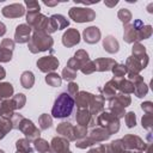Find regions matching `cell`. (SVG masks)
<instances>
[{
	"label": "cell",
	"instance_id": "cell-33",
	"mask_svg": "<svg viewBox=\"0 0 153 153\" xmlns=\"http://www.w3.org/2000/svg\"><path fill=\"white\" fill-rule=\"evenodd\" d=\"M13 86L10 82H0V100L8 99L13 96Z\"/></svg>",
	"mask_w": 153,
	"mask_h": 153
},
{
	"label": "cell",
	"instance_id": "cell-62",
	"mask_svg": "<svg viewBox=\"0 0 153 153\" xmlns=\"http://www.w3.org/2000/svg\"><path fill=\"white\" fill-rule=\"evenodd\" d=\"M68 153H72V152H71V151H69V152H68Z\"/></svg>",
	"mask_w": 153,
	"mask_h": 153
},
{
	"label": "cell",
	"instance_id": "cell-8",
	"mask_svg": "<svg viewBox=\"0 0 153 153\" xmlns=\"http://www.w3.org/2000/svg\"><path fill=\"white\" fill-rule=\"evenodd\" d=\"M124 149H133V151H141L143 152L146 149V142L137 135L128 134L122 139Z\"/></svg>",
	"mask_w": 153,
	"mask_h": 153
},
{
	"label": "cell",
	"instance_id": "cell-52",
	"mask_svg": "<svg viewBox=\"0 0 153 153\" xmlns=\"http://www.w3.org/2000/svg\"><path fill=\"white\" fill-rule=\"evenodd\" d=\"M0 47L4 48V49H7V50L13 51V49H14V41H12L10 38H4L2 42H1V44H0Z\"/></svg>",
	"mask_w": 153,
	"mask_h": 153
},
{
	"label": "cell",
	"instance_id": "cell-46",
	"mask_svg": "<svg viewBox=\"0 0 153 153\" xmlns=\"http://www.w3.org/2000/svg\"><path fill=\"white\" fill-rule=\"evenodd\" d=\"M110 145V148L112 149L114 153H122L124 151V146H123V142H122V139H117L115 141H112Z\"/></svg>",
	"mask_w": 153,
	"mask_h": 153
},
{
	"label": "cell",
	"instance_id": "cell-23",
	"mask_svg": "<svg viewBox=\"0 0 153 153\" xmlns=\"http://www.w3.org/2000/svg\"><path fill=\"white\" fill-rule=\"evenodd\" d=\"M14 110H16V105L12 100V97L8 99L0 100V117L11 120V117L14 114Z\"/></svg>",
	"mask_w": 153,
	"mask_h": 153
},
{
	"label": "cell",
	"instance_id": "cell-29",
	"mask_svg": "<svg viewBox=\"0 0 153 153\" xmlns=\"http://www.w3.org/2000/svg\"><path fill=\"white\" fill-rule=\"evenodd\" d=\"M109 112L112 114L115 117H117L118 120L124 117L126 115V111H124V108L115 99V98H111L109 100Z\"/></svg>",
	"mask_w": 153,
	"mask_h": 153
},
{
	"label": "cell",
	"instance_id": "cell-27",
	"mask_svg": "<svg viewBox=\"0 0 153 153\" xmlns=\"http://www.w3.org/2000/svg\"><path fill=\"white\" fill-rule=\"evenodd\" d=\"M123 39L127 43H130V44L137 42V30L133 26V24H126L124 25Z\"/></svg>",
	"mask_w": 153,
	"mask_h": 153
},
{
	"label": "cell",
	"instance_id": "cell-18",
	"mask_svg": "<svg viewBox=\"0 0 153 153\" xmlns=\"http://www.w3.org/2000/svg\"><path fill=\"white\" fill-rule=\"evenodd\" d=\"M133 26L137 30V42L142 41V39H147L152 36L153 29L151 25H143L141 19H135L134 23H131Z\"/></svg>",
	"mask_w": 153,
	"mask_h": 153
},
{
	"label": "cell",
	"instance_id": "cell-20",
	"mask_svg": "<svg viewBox=\"0 0 153 153\" xmlns=\"http://www.w3.org/2000/svg\"><path fill=\"white\" fill-rule=\"evenodd\" d=\"M126 68H127V74L128 76H131V75H137L142 69H145L142 62L133 56H129L126 61Z\"/></svg>",
	"mask_w": 153,
	"mask_h": 153
},
{
	"label": "cell",
	"instance_id": "cell-2",
	"mask_svg": "<svg viewBox=\"0 0 153 153\" xmlns=\"http://www.w3.org/2000/svg\"><path fill=\"white\" fill-rule=\"evenodd\" d=\"M11 121H12L13 129L20 130L29 141H33L41 136V129H38L32 121L25 118L23 115L14 112L13 116L11 117Z\"/></svg>",
	"mask_w": 153,
	"mask_h": 153
},
{
	"label": "cell",
	"instance_id": "cell-19",
	"mask_svg": "<svg viewBox=\"0 0 153 153\" xmlns=\"http://www.w3.org/2000/svg\"><path fill=\"white\" fill-rule=\"evenodd\" d=\"M94 94L86 92V91H80L75 94L74 97V103L76 105L78 109H88L92 99H93Z\"/></svg>",
	"mask_w": 153,
	"mask_h": 153
},
{
	"label": "cell",
	"instance_id": "cell-60",
	"mask_svg": "<svg viewBox=\"0 0 153 153\" xmlns=\"http://www.w3.org/2000/svg\"><path fill=\"white\" fill-rule=\"evenodd\" d=\"M0 153H5V151H2V149H0Z\"/></svg>",
	"mask_w": 153,
	"mask_h": 153
},
{
	"label": "cell",
	"instance_id": "cell-30",
	"mask_svg": "<svg viewBox=\"0 0 153 153\" xmlns=\"http://www.w3.org/2000/svg\"><path fill=\"white\" fill-rule=\"evenodd\" d=\"M99 92H100V96L103 97V99L105 100H110L111 98H114L116 96V90L111 82V80H109L103 87H99Z\"/></svg>",
	"mask_w": 153,
	"mask_h": 153
},
{
	"label": "cell",
	"instance_id": "cell-43",
	"mask_svg": "<svg viewBox=\"0 0 153 153\" xmlns=\"http://www.w3.org/2000/svg\"><path fill=\"white\" fill-rule=\"evenodd\" d=\"M75 141H76L75 146H76L78 148H87V147H91V146L94 145V142H93L88 136H84V137L78 139V140H75Z\"/></svg>",
	"mask_w": 153,
	"mask_h": 153
},
{
	"label": "cell",
	"instance_id": "cell-44",
	"mask_svg": "<svg viewBox=\"0 0 153 153\" xmlns=\"http://www.w3.org/2000/svg\"><path fill=\"white\" fill-rule=\"evenodd\" d=\"M12 100H13V103L16 105V110H17V109H22L25 105L26 98H25V96L23 93H18V94L12 97Z\"/></svg>",
	"mask_w": 153,
	"mask_h": 153
},
{
	"label": "cell",
	"instance_id": "cell-31",
	"mask_svg": "<svg viewBox=\"0 0 153 153\" xmlns=\"http://www.w3.org/2000/svg\"><path fill=\"white\" fill-rule=\"evenodd\" d=\"M20 84L23 87L25 88H31L35 84V76H33V73L30 72V71H25L22 73L20 75Z\"/></svg>",
	"mask_w": 153,
	"mask_h": 153
},
{
	"label": "cell",
	"instance_id": "cell-21",
	"mask_svg": "<svg viewBox=\"0 0 153 153\" xmlns=\"http://www.w3.org/2000/svg\"><path fill=\"white\" fill-rule=\"evenodd\" d=\"M131 56L140 60L143 65V67L146 68L148 65V55L146 53V47H143L141 43L136 42L133 43V48H131Z\"/></svg>",
	"mask_w": 153,
	"mask_h": 153
},
{
	"label": "cell",
	"instance_id": "cell-10",
	"mask_svg": "<svg viewBox=\"0 0 153 153\" xmlns=\"http://www.w3.org/2000/svg\"><path fill=\"white\" fill-rule=\"evenodd\" d=\"M128 80H130L134 85V94L137 97V98H142L147 94L148 92V86L145 84L143 81V78L137 74V75H131V76H128Z\"/></svg>",
	"mask_w": 153,
	"mask_h": 153
},
{
	"label": "cell",
	"instance_id": "cell-32",
	"mask_svg": "<svg viewBox=\"0 0 153 153\" xmlns=\"http://www.w3.org/2000/svg\"><path fill=\"white\" fill-rule=\"evenodd\" d=\"M16 147H17V152H22V153H32L33 152V147L31 146V142L26 137L17 140Z\"/></svg>",
	"mask_w": 153,
	"mask_h": 153
},
{
	"label": "cell",
	"instance_id": "cell-26",
	"mask_svg": "<svg viewBox=\"0 0 153 153\" xmlns=\"http://www.w3.org/2000/svg\"><path fill=\"white\" fill-rule=\"evenodd\" d=\"M104 102H105V100L103 99V97H102L100 94L94 96L93 99H92V102H91V104H90V106H88L90 114H91L92 116L99 115V114L104 110Z\"/></svg>",
	"mask_w": 153,
	"mask_h": 153
},
{
	"label": "cell",
	"instance_id": "cell-7",
	"mask_svg": "<svg viewBox=\"0 0 153 153\" xmlns=\"http://www.w3.org/2000/svg\"><path fill=\"white\" fill-rule=\"evenodd\" d=\"M60 62L57 57L54 55H48V56H42L37 60V67L41 72L43 73H51L59 67Z\"/></svg>",
	"mask_w": 153,
	"mask_h": 153
},
{
	"label": "cell",
	"instance_id": "cell-4",
	"mask_svg": "<svg viewBox=\"0 0 153 153\" xmlns=\"http://www.w3.org/2000/svg\"><path fill=\"white\" fill-rule=\"evenodd\" d=\"M26 24L33 29L35 32H44L50 35L49 31V18L39 12H27Z\"/></svg>",
	"mask_w": 153,
	"mask_h": 153
},
{
	"label": "cell",
	"instance_id": "cell-12",
	"mask_svg": "<svg viewBox=\"0 0 153 153\" xmlns=\"http://www.w3.org/2000/svg\"><path fill=\"white\" fill-rule=\"evenodd\" d=\"M31 27L27 24H19L16 27V32H14V43H29L30 38H31Z\"/></svg>",
	"mask_w": 153,
	"mask_h": 153
},
{
	"label": "cell",
	"instance_id": "cell-6",
	"mask_svg": "<svg viewBox=\"0 0 153 153\" xmlns=\"http://www.w3.org/2000/svg\"><path fill=\"white\" fill-rule=\"evenodd\" d=\"M68 16L76 23H86L96 19V12L90 7H71Z\"/></svg>",
	"mask_w": 153,
	"mask_h": 153
},
{
	"label": "cell",
	"instance_id": "cell-40",
	"mask_svg": "<svg viewBox=\"0 0 153 153\" xmlns=\"http://www.w3.org/2000/svg\"><path fill=\"white\" fill-rule=\"evenodd\" d=\"M112 73H114V78H123L126 74H127V68L124 65H120V63H116L114 67H112Z\"/></svg>",
	"mask_w": 153,
	"mask_h": 153
},
{
	"label": "cell",
	"instance_id": "cell-58",
	"mask_svg": "<svg viewBox=\"0 0 153 153\" xmlns=\"http://www.w3.org/2000/svg\"><path fill=\"white\" fill-rule=\"evenodd\" d=\"M5 76H6V71L4 69V67H1V66H0V80H1V79H4Z\"/></svg>",
	"mask_w": 153,
	"mask_h": 153
},
{
	"label": "cell",
	"instance_id": "cell-16",
	"mask_svg": "<svg viewBox=\"0 0 153 153\" xmlns=\"http://www.w3.org/2000/svg\"><path fill=\"white\" fill-rule=\"evenodd\" d=\"M80 42V33L76 29L71 27L67 29V31L62 35V44L67 48L74 47Z\"/></svg>",
	"mask_w": 153,
	"mask_h": 153
},
{
	"label": "cell",
	"instance_id": "cell-54",
	"mask_svg": "<svg viewBox=\"0 0 153 153\" xmlns=\"http://www.w3.org/2000/svg\"><path fill=\"white\" fill-rule=\"evenodd\" d=\"M5 33H6V25H5L4 23L0 22V37L4 36Z\"/></svg>",
	"mask_w": 153,
	"mask_h": 153
},
{
	"label": "cell",
	"instance_id": "cell-3",
	"mask_svg": "<svg viewBox=\"0 0 153 153\" xmlns=\"http://www.w3.org/2000/svg\"><path fill=\"white\" fill-rule=\"evenodd\" d=\"M54 44V39L50 35L44 32H33L29 41V50L32 54H37L41 51H45L51 49Z\"/></svg>",
	"mask_w": 153,
	"mask_h": 153
},
{
	"label": "cell",
	"instance_id": "cell-57",
	"mask_svg": "<svg viewBox=\"0 0 153 153\" xmlns=\"http://www.w3.org/2000/svg\"><path fill=\"white\" fill-rule=\"evenodd\" d=\"M43 4H44L45 6H55V5H57L59 2H57V1H43Z\"/></svg>",
	"mask_w": 153,
	"mask_h": 153
},
{
	"label": "cell",
	"instance_id": "cell-13",
	"mask_svg": "<svg viewBox=\"0 0 153 153\" xmlns=\"http://www.w3.org/2000/svg\"><path fill=\"white\" fill-rule=\"evenodd\" d=\"M50 145V153H68L69 152V141L62 136L53 137Z\"/></svg>",
	"mask_w": 153,
	"mask_h": 153
},
{
	"label": "cell",
	"instance_id": "cell-36",
	"mask_svg": "<svg viewBox=\"0 0 153 153\" xmlns=\"http://www.w3.org/2000/svg\"><path fill=\"white\" fill-rule=\"evenodd\" d=\"M45 82L49 85V86H53V87H57V86H61V82H62V78L57 74V73H48L47 76H45Z\"/></svg>",
	"mask_w": 153,
	"mask_h": 153
},
{
	"label": "cell",
	"instance_id": "cell-38",
	"mask_svg": "<svg viewBox=\"0 0 153 153\" xmlns=\"http://www.w3.org/2000/svg\"><path fill=\"white\" fill-rule=\"evenodd\" d=\"M117 17L126 25V24H129V22L131 20V12L128 8H121L117 13Z\"/></svg>",
	"mask_w": 153,
	"mask_h": 153
},
{
	"label": "cell",
	"instance_id": "cell-47",
	"mask_svg": "<svg viewBox=\"0 0 153 153\" xmlns=\"http://www.w3.org/2000/svg\"><path fill=\"white\" fill-rule=\"evenodd\" d=\"M75 76H76V72H74V71H72V69H69V68H67V67L63 68V71H62V76H61L63 80L71 82L72 80L75 79Z\"/></svg>",
	"mask_w": 153,
	"mask_h": 153
},
{
	"label": "cell",
	"instance_id": "cell-17",
	"mask_svg": "<svg viewBox=\"0 0 153 153\" xmlns=\"http://www.w3.org/2000/svg\"><path fill=\"white\" fill-rule=\"evenodd\" d=\"M56 133L60 134L62 137L67 139L68 141H75V127L72 126V123L69 122H61L57 128H56Z\"/></svg>",
	"mask_w": 153,
	"mask_h": 153
},
{
	"label": "cell",
	"instance_id": "cell-5",
	"mask_svg": "<svg viewBox=\"0 0 153 153\" xmlns=\"http://www.w3.org/2000/svg\"><path fill=\"white\" fill-rule=\"evenodd\" d=\"M96 124H98V127L104 128L110 135L120 130V120L109 111H102L99 115H97Z\"/></svg>",
	"mask_w": 153,
	"mask_h": 153
},
{
	"label": "cell",
	"instance_id": "cell-39",
	"mask_svg": "<svg viewBox=\"0 0 153 153\" xmlns=\"http://www.w3.org/2000/svg\"><path fill=\"white\" fill-rule=\"evenodd\" d=\"M79 63H80V67L82 66V65H85L87 61H90V57H88V54L85 51V50H82V49H80V50H78L75 54H74V56H73Z\"/></svg>",
	"mask_w": 153,
	"mask_h": 153
},
{
	"label": "cell",
	"instance_id": "cell-48",
	"mask_svg": "<svg viewBox=\"0 0 153 153\" xmlns=\"http://www.w3.org/2000/svg\"><path fill=\"white\" fill-rule=\"evenodd\" d=\"M80 71H81V73L82 74H91V73H93L94 71H96V67H94V63H93V61H87L85 65H82L81 67H80Z\"/></svg>",
	"mask_w": 153,
	"mask_h": 153
},
{
	"label": "cell",
	"instance_id": "cell-37",
	"mask_svg": "<svg viewBox=\"0 0 153 153\" xmlns=\"http://www.w3.org/2000/svg\"><path fill=\"white\" fill-rule=\"evenodd\" d=\"M53 124V117L48 114H42L39 117H38V126H39V129L42 130H45L48 128H50Z\"/></svg>",
	"mask_w": 153,
	"mask_h": 153
},
{
	"label": "cell",
	"instance_id": "cell-49",
	"mask_svg": "<svg viewBox=\"0 0 153 153\" xmlns=\"http://www.w3.org/2000/svg\"><path fill=\"white\" fill-rule=\"evenodd\" d=\"M25 6L27 7V12H39L41 7L37 1H31V0H25Z\"/></svg>",
	"mask_w": 153,
	"mask_h": 153
},
{
	"label": "cell",
	"instance_id": "cell-34",
	"mask_svg": "<svg viewBox=\"0 0 153 153\" xmlns=\"http://www.w3.org/2000/svg\"><path fill=\"white\" fill-rule=\"evenodd\" d=\"M13 129L12 121L10 118H4L0 117V140L6 136L7 133H10Z\"/></svg>",
	"mask_w": 153,
	"mask_h": 153
},
{
	"label": "cell",
	"instance_id": "cell-11",
	"mask_svg": "<svg viewBox=\"0 0 153 153\" xmlns=\"http://www.w3.org/2000/svg\"><path fill=\"white\" fill-rule=\"evenodd\" d=\"M1 13L4 17L6 18H19L25 14V7L23 4H18V2H14V4H11V5H7L5 6L2 10H1Z\"/></svg>",
	"mask_w": 153,
	"mask_h": 153
},
{
	"label": "cell",
	"instance_id": "cell-59",
	"mask_svg": "<svg viewBox=\"0 0 153 153\" xmlns=\"http://www.w3.org/2000/svg\"><path fill=\"white\" fill-rule=\"evenodd\" d=\"M122 153H143L141 151H133V149H124Z\"/></svg>",
	"mask_w": 153,
	"mask_h": 153
},
{
	"label": "cell",
	"instance_id": "cell-25",
	"mask_svg": "<svg viewBox=\"0 0 153 153\" xmlns=\"http://www.w3.org/2000/svg\"><path fill=\"white\" fill-rule=\"evenodd\" d=\"M94 143H98V142H102V141H106L109 137H110V134L102 127H96L93 129H91L90 134L87 135Z\"/></svg>",
	"mask_w": 153,
	"mask_h": 153
},
{
	"label": "cell",
	"instance_id": "cell-41",
	"mask_svg": "<svg viewBox=\"0 0 153 153\" xmlns=\"http://www.w3.org/2000/svg\"><path fill=\"white\" fill-rule=\"evenodd\" d=\"M124 109L127 108V106H129L130 105V103H131V99H130V97L128 96V94H126V93H117L115 97H114Z\"/></svg>",
	"mask_w": 153,
	"mask_h": 153
},
{
	"label": "cell",
	"instance_id": "cell-14",
	"mask_svg": "<svg viewBox=\"0 0 153 153\" xmlns=\"http://www.w3.org/2000/svg\"><path fill=\"white\" fill-rule=\"evenodd\" d=\"M69 25L68 19L62 14H53L49 18V31L50 33L55 32L56 30H62Z\"/></svg>",
	"mask_w": 153,
	"mask_h": 153
},
{
	"label": "cell",
	"instance_id": "cell-22",
	"mask_svg": "<svg viewBox=\"0 0 153 153\" xmlns=\"http://www.w3.org/2000/svg\"><path fill=\"white\" fill-rule=\"evenodd\" d=\"M100 30L97 26H88L82 31V37L84 41L88 44H94L100 39Z\"/></svg>",
	"mask_w": 153,
	"mask_h": 153
},
{
	"label": "cell",
	"instance_id": "cell-1",
	"mask_svg": "<svg viewBox=\"0 0 153 153\" xmlns=\"http://www.w3.org/2000/svg\"><path fill=\"white\" fill-rule=\"evenodd\" d=\"M74 106V98L69 96L67 92H61L54 102L51 115L54 118H67L72 115Z\"/></svg>",
	"mask_w": 153,
	"mask_h": 153
},
{
	"label": "cell",
	"instance_id": "cell-28",
	"mask_svg": "<svg viewBox=\"0 0 153 153\" xmlns=\"http://www.w3.org/2000/svg\"><path fill=\"white\" fill-rule=\"evenodd\" d=\"M103 48H104L108 53H110V54H115V53L118 51V49H120V44H118L117 39H116L114 36L109 35V36H106V37L103 39Z\"/></svg>",
	"mask_w": 153,
	"mask_h": 153
},
{
	"label": "cell",
	"instance_id": "cell-15",
	"mask_svg": "<svg viewBox=\"0 0 153 153\" xmlns=\"http://www.w3.org/2000/svg\"><path fill=\"white\" fill-rule=\"evenodd\" d=\"M111 82L115 87V90L120 91L121 93H126V94H130L134 92V85L130 80L124 79V78H112Z\"/></svg>",
	"mask_w": 153,
	"mask_h": 153
},
{
	"label": "cell",
	"instance_id": "cell-56",
	"mask_svg": "<svg viewBox=\"0 0 153 153\" xmlns=\"http://www.w3.org/2000/svg\"><path fill=\"white\" fill-rule=\"evenodd\" d=\"M104 4L106 5V6H109V7H114V6H116L117 4H118V1L117 0H114V1H104Z\"/></svg>",
	"mask_w": 153,
	"mask_h": 153
},
{
	"label": "cell",
	"instance_id": "cell-24",
	"mask_svg": "<svg viewBox=\"0 0 153 153\" xmlns=\"http://www.w3.org/2000/svg\"><path fill=\"white\" fill-rule=\"evenodd\" d=\"M96 71L98 72H108L111 71L112 67L116 65V61L112 59H108V57H98L93 61Z\"/></svg>",
	"mask_w": 153,
	"mask_h": 153
},
{
	"label": "cell",
	"instance_id": "cell-53",
	"mask_svg": "<svg viewBox=\"0 0 153 153\" xmlns=\"http://www.w3.org/2000/svg\"><path fill=\"white\" fill-rule=\"evenodd\" d=\"M141 109L146 112V114H153V103L147 100V102H143L141 104Z\"/></svg>",
	"mask_w": 153,
	"mask_h": 153
},
{
	"label": "cell",
	"instance_id": "cell-45",
	"mask_svg": "<svg viewBox=\"0 0 153 153\" xmlns=\"http://www.w3.org/2000/svg\"><path fill=\"white\" fill-rule=\"evenodd\" d=\"M124 120H126V124H127L128 128H133V127L136 126V116H135V112L134 111L126 112Z\"/></svg>",
	"mask_w": 153,
	"mask_h": 153
},
{
	"label": "cell",
	"instance_id": "cell-51",
	"mask_svg": "<svg viewBox=\"0 0 153 153\" xmlns=\"http://www.w3.org/2000/svg\"><path fill=\"white\" fill-rule=\"evenodd\" d=\"M69 96H72L73 98L75 97V94L79 92V87H78V84H75V82H73V81H71L69 84H68V87H67V91H66Z\"/></svg>",
	"mask_w": 153,
	"mask_h": 153
},
{
	"label": "cell",
	"instance_id": "cell-50",
	"mask_svg": "<svg viewBox=\"0 0 153 153\" xmlns=\"http://www.w3.org/2000/svg\"><path fill=\"white\" fill-rule=\"evenodd\" d=\"M12 59V51L0 47V62H8Z\"/></svg>",
	"mask_w": 153,
	"mask_h": 153
},
{
	"label": "cell",
	"instance_id": "cell-61",
	"mask_svg": "<svg viewBox=\"0 0 153 153\" xmlns=\"http://www.w3.org/2000/svg\"><path fill=\"white\" fill-rule=\"evenodd\" d=\"M17 153H22V152H17Z\"/></svg>",
	"mask_w": 153,
	"mask_h": 153
},
{
	"label": "cell",
	"instance_id": "cell-9",
	"mask_svg": "<svg viewBox=\"0 0 153 153\" xmlns=\"http://www.w3.org/2000/svg\"><path fill=\"white\" fill-rule=\"evenodd\" d=\"M75 121L78 126L81 127H94L96 126V116H92L88 111V109H78Z\"/></svg>",
	"mask_w": 153,
	"mask_h": 153
},
{
	"label": "cell",
	"instance_id": "cell-35",
	"mask_svg": "<svg viewBox=\"0 0 153 153\" xmlns=\"http://www.w3.org/2000/svg\"><path fill=\"white\" fill-rule=\"evenodd\" d=\"M33 149H36L39 153H48V152H50V145L44 139L38 137V139L33 140Z\"/></svg>",
	"mask_w": 153,
	"mask_h": 153
},
{
	"label": "cell",
	"instance_id": "cell-42",
	"mask_svg": "<svg viewBox=\"0 0 153 153\" xmlns=\"http://www.w3.org/2000/svg\"><path fill=\"white\" fill-rule=\"evenodd\" d=\"M141 124H142V128L147 129V130H152L153 128V114H146L142 116L141 118Z\"/></svg>",
	"mask_w": 153,
	"mask_h": 153
},
{
	"label": "cell",
	"instance_id": "cell-55",
	"mask_svg": "<svg viewBox=\"0 0 153 153\" xmlns=\"http://www.w3.org/2000/svg\"><path fill=\"white\" fill-rule=\"evenodd\" d=\"M87 153H102V151H100V145L97 146V147H94V148H91Z\"/></svg>",
	"mask_w": 153,
	"mask_h": 153
}]
</instances>
